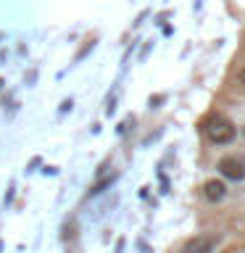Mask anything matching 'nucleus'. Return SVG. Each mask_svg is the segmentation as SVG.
I'll return each mask as SVG.
<instances>
[{
	"label": "nucleus",
	"mask_w": 245,
	"mask_h": 253,
	"mask_svg": "<svg viewBox=\"0 0 245 253\" xmlns=\"http://www.w3.org/2000/svg\"><path fill=\"white\" fill-rule=\"evenodd\" d=\"M0 40H3V35H0Z\"/></svg>",
	"instance_id": "10"
},
{
	"label": "nucleus",
	"mask_w": 245,
	"mask_h": 253,
	"mask_svg": "<svg viewBox=\"0 0 245 253\" xmlns=\"http://www.w3.org/2000/svg\"><path fill=\"white\" fill-rule=\"evenodd\" d=\"M63 229H66V232H63V240H71V237H74V229H77V224L71 221V224H66Z\"/></svg>",
	"instance_id": "7"
},
{
	"label": "nucleus",
	"mask_w": 245,
	"mask_h": 253,
	"mask_svg": "<svg viewBox=\"0 0 245 253\" xmlns=\"http://www.w3.org/2000/svg\"><path fill=\"white\" fill-rule=\"evenodd\" d=\"M216 245H219V235H198L185 243L182 253H213Z\"/></svg>",
	"instance_id": "3"
},
{
	"label": "nucleus",
	"mask_w": 245,
	"mask_h": 253,
	"mask_svg": "<svg viewBox=\"0 0 245 253\" xmlns=\"http://www.w3.org/2000/svg\"><path fill=\"white\" fill-rule=\"evenodd\" d=\"M92 47H95V35L84 40V45H82V47H79V50H77V55H74V58H77V61H82V58H84V55H87V53H90V50H92Z\"/></svg>",
	"instance_id": "5"
},
{
	"label": "nucleus",
	"mask_w": 245,
	"mask_h": 253,
	"mask_svg": "<svg viewBox=\"0 0 245 253\" xmlns=\"http://www.w3.org/2000/svg\"><path fill=\"white\" fill-rule=\"evenodd\" d=\"M0 87H3V79H0Z\"/></svg>",
	"instance_id": "9"
},
{
	"label": "nucleus",
	"mask_w": 245,
	"mask_h": 253,
	"mask_svg": "<svg viewBox=\"0 0 245 253\" xmlns=\"http://www.w3.org/2000/svg\"><path fill=\"white\" fill-rule=\"evenodd\" d=\"M166 100V95H150V108H158Z\"/></svg>",
	"instance_id": "6"
},
{
	"label": "nucleus",
	"mask_w": 245,
	"mask_h": 253,
	"mask_svg": "<svg viewBox=\"0 0 245 253\" xmlns=\"http://www.w3.org/2000/svg\"><path fill=\"white\" fill-rule=\"evenodd\" d=\"M203 129H205V137H208L213 145H227V142H232L235 134H237L235 124L224 116H211L208 122L203 124Z\"/></svg>",
	"instance_id": "1"
},
{
	"label": "nucleus",
	"mask_w": 245,
	"mask_h": 253,
	"mask_svg": "<svg viewBox=\"0 0 245 253\" xmlns=\"http://www.w3.org/2000/svg\"><path fill=\"white\" fill-rule=\"evenodd\" d=\"M219 171L224 174L227 179L243 182L245 179V158L243 156H224L219 161Z\"/></svg>",
	"instance_id": "2"
},
{
	"label": "nucleus",
	"mask_w": 245,
	"mask_h": 253,
	"mask_svg": "<svg viewBox=\"0 0 245 253\" xmlns=\"http://www.w3.org/2000/svg\"><path fill=\"white\" fill-rule=\"evenodd\" d=\"M203 190H205V198H208L211 203L221 201V198H224V193H227V187H224V182H221V179H208V182L203 185Z\"/></svg>",
	"instance_id": "4"
},
{
	"label": "nucleus",
	"mask_w": 245,
	"mask_h": 253,
	"mask_svg": "<svg viewBox=\"0 0 245 253\" xmlns=\"http://www.w3.org/2000/svg\"><path fill=\"white\" fill-rule=\"evenodd\" d=\"M240 82H243V84H245V69H243V71H240Z\"/></svg>",
	"instance_id": "8"
}]
</instances>
